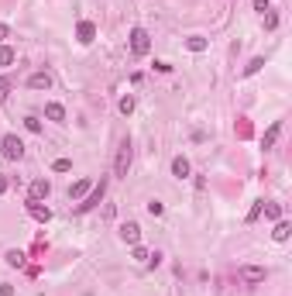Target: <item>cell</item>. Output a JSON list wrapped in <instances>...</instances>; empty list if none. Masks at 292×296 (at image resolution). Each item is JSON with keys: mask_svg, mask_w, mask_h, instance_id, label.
Instances as JSON below:
<instances>
[{"mask_svg": "<svg viewBox=\"0 0 292 296\" xmlns=\"http://www.w3.org/2000/svg\"><path fill=\"white\" fill-rule=\"evenodd\" d=\"M7 34H11V28H7V24H0V45H4V38H7Z\"/></svg>", "mask_w": 292, "mask_h": 296, "instance_id": "4dcf8cb0", "label": "cell"}, {"mask_svg": "<svg viewBox=\"0 0 292 296\" xmlns=\"http://www.w3.org/2000/svg\"><path fill=\"white\" fill-rule=\"evenodd\" d=\"M265 275H268V269H261V265H244V269H241V279H244V283H265Z\"/></svg>", "mask_w": 292, "mask_h": 296, "instance_id": "ba28073f", "label": "cell"}, {"mask_svg": "<svg viewBox=\"0 0 292 296\" xmlns=\"http://www.w3.org/2000/svg\"><path fill=\"white\" fill-rule=\"evenodd\" d=\"M134 262H141V265H148V262H151V255H148V251L141 248V245H134Z\"/></svg>", "mask_w": 292, "mask_h": 296, "instance_id": "7402d4cb", "label": "cell"}, {"mask_svg": "<svg viewBox=\"0 0 292 296\" xmlns=\"http://www.w3.org/2000/svg\"><path fill=\"white\" fill-rule=\"evenodd\" d=\"M186 48H189V52H206V38H200V34H189V38H186Z\"/></svg>", "mask_w": 292, "mask_h": 296, "instance_id": "2e32d148", "label": "cell"}, {"mask_svg": "<svg viewBox=\"0 0 292 296\" xmlns=\"http://www.w3.org/2000/svg\"><path fill=\"white\" fill-rule=\"evenodd\" d=\"M258 217H261V203H255V207H251V214H247V220H258Z\"/></svg>", "mask_w": 292, "mask_h": 296, "instance_id": "83f0119b", "label": "cell"}, {"mask_svg": "<svg viewBox=\"0 0 292 296\" xmlns=\"http://www.w3.org/2000/svg\"><path fill=\"white\" fill-rule=\"evenodd\" d=\"M28 86H31V90H48V86H52V72H31V76H28Z\"/></svg>", "mask_w": 292, "mask_h": 296, "instance_id": "8fae6325", "label": "cell"}, {"mask_svg": "<svg viewBox=\"0 0 292 296\" xmlns=\"http://www.w3.org/2000/svg\"><path fill=\"white\" fill-rule=\"evenodd\" d=\"M48 193H52V182H48V179H34L31 190H28V200L42 203V200H48Z\"/></svg>", "mask_w": 292, "mask_h": 296, "instance_id": "5b68a950", "label": "cell"}, {"mask_svg": "<svg viewBox=\"0 0 292 296\" xmlns=\"http://www.w3.org/2000/svg\"><path fill=\"white\" fill-rule=\"evenodd\" d=\"M261 66H265V59H261V55H258V59H251V62L244 66V72H241V76H255V72H258Z\"/></svg>", "mask_w": 292, "mask_h": 296, "instance_id": "44dd1931", "label": "cell"}, {"mask_svg": "<svg viewBox=\"0 0 292 296\" xmlns=\"http://www.w3.org/2000/svg\"><path fill=\"white\" fill-rule=\"evenodd\" d=\"M127 169H131V141L124 138L121 148H117V162H113V172H117V176H127Z\"/></svg>", "mask_w": 292, "mask_h": 296, "instance_id": "3957f363", "label": "cell"}, {"mask_svg": "<svg viewBox=\"0 0 292 296\" xmlns=\"http://www.w3.org/2000/svg\"><path fill=\"white\" fill-rule=\"evenodd\" d=\"M103 193H107V179H100V182H96V186L90 190V193H86V200L79 203V214H86V210H93V207H96V203L103 200Z\"/></svg>", "mask_w": 292, "mask_h": 296, "instance_id": "277c9868", "label": "cell"}, {"mask_svg": "<svg viewBox=\"0 0 292 296\" xmlns=\"http://www.w3.org/2000/svg\"><path fill=\"white\" fill-rule=\"evenodd\" d=\"M148 214H151V217H162V214H165V207L158 203V200H151V203H148Z\"/></svg>", "mask_w": 292, "mask_h": 296, "instance_id": "484cf974", "label": "cell"}, {"mask_svg": "<svg viewBox=\"0 0 292 296\" xmlns=\"http://www.w3.org/2000/svg\"><path fill=\"white\" fill-rule=\"evenodd\" d=\"M76 38H79V45H90L93 38H96V24L93 21H79L76 24Z\"/></svg>", "mask_w": 292, "mask_h": 296, "instance_id": "8992f818", "label": "cell"}, {"mask_svg": "<svg viewBox=\"0 0 292 296\" xmlns=\"http://www.w3.org/2000/svg\"><path fill=\"white\" fill-rule=\"evenodd\" d=\"M279 131H282V121H275V124H271L268 131H265V141H261V145H265V148H271L275 141H279Z\"/></svg>", "mask_w": 292, "mask_h": 296, "instance_id": "9a60e30c", "label": "cell"}, {"mask_svg": "<svg viewBox=\"0 0 292 296\" xmlns=\"http://www.w3.org/2000/svg\"><path fill=\"white\" fill-rule=\"evenodd\" d=\"M261 210H265L268 220H282V207L279 203H261Z\"/></svg>", "mask_w": 292, "mask_h": 296, "instance_id": "ac0fdd59", "label": "cell"}, {"mask_svg": "<svg viewBox=\"0 0 292 296\" xmlns=\"http://www.w3.org/2000/svg\"><path fill=\"white\" fill-rule=\"evenodd\" d=\"M189 172H192V165H189L186 155H176V159H172V176H176V179H189Z\"/></svg>", "mask_w": 292, "mask_h": 296, "instance_id": "9c48e42d", "label": "cell"}, {"mask_svg": "<svg viewBox=\"0 0 292 296\" xmlns=\"http://www.w3.org/2000/svg\"><path fill=\"white\" fill-rule=\"evenodd\" d=\"M7 97H11V80H7V76H0V103L7 100Z\"/></svg>", "mask_w": 292, "mask_h": 296, "instance_id": "603a6c76", "label": "cell"}, {"mask_svg": "<svg viewBox=\"0 0 292 296\" xmlns=\"http://www.w3.org/2000/svg\"><path fill=\"white\" fill-rule=\"evenodd\" d=\"M131 52L134 55H148L151 52V34L145 28H131Z\"/></svg>", "mask_w": 292, "mask_h": 296, "instance_id": "7a4b0ae2", "label": "cell"}, {"mask_svg": "<svg viewBox=\"0 0 292 296\" xmlns=\"http://www.w3.org/2000/svg\"><path fill=\"white\" fill-rule=\"evenodd\" d=\"M0 152H4V159H11V162H17L24 155V141L17 135H4V141H0Z\"/></svg>", "mask_w": 292, "mask_h": 296, "instance_id": "6da1fadb", "label": "cell"}, {"mask_svg": "<svg viewBox=\"0 0 292 296\" xmlns=\"http://www.w3.org/2000/svg\"><path fill=\"white\" fill-rule=\"evenodd\" d=\"M90 190H93V182H90V179H79L76 186H69V196H72V200H79V196L90 193Z\"/></svg>", "mask_w": 292, "mask_h": 296, "instance_id": "4fadbf2b", "label": "cell"}, {"mask_svg": "<svg viewBox=\"0 0 292 296\" xmlns=\"http://www.w3.org/2000/svg\"><path fill=\"white\" fill-rule=\"evenodd\" d=\"M117 110H121L124 117H127V114H134V97H131V93H127V97H121V103H117Z\"/></svg>", "mask_w": 292, "mask_h": 296, "instance_id": "e0dca14e", "label": "cell"}, {"mask_svg": "<svg viewBox=\"0 0 292 296\" xmlns=\"http://www.w3.org/2000/svg\"><path fill=\"white\" fill-rule=\"evenodd\" d=\"M52 169H55V172H69V169H72V162H69V159H55V162H52Z\"/></svg>", "mask_w": 292, "mask_h": 296, "instance_id": "d4e9b609", "label": "cell"}, {"mask_svg": "<svg viewBox=\"0 0 292 296\" xmlns=\"http://www.w3.org/2000/svg\"><path fill=\"white\" fill-rule=\"evenodd\" d=\"M14 59H17V52H14L11 45H0V66H11Z\"/></svg>", "mask_w": 292, "mask_h": 296, "instance_id": "d6986e66", "label": "cell"}, {"mask_svg": "<svg viewBox=\"0 0 292 296\" xmlns=\"http://www.w3.org/2000/svg\"><path fill=\"white\" fill-rule=\"evenodd\" d=\"M0 296H14V286H7V283H0Z\"/></svg>", "mask_w": 292, "mask_h": 296, "instance_id": "f1b7e54d", "label": "cell"}, {"mask_svg": "<svg viewBox=\"0 0 292 296\" xmlns=\"http://www.w3.org/2000/svg\"><path fill=\"white\" fill-rule=\"evenodd\" d=\"M265 28H268V31H275V28H279V14H275V11L265 14Z\"/></svg>", "mask_w": 292, "mask_h": 296, "instance_id": "cb8c5ba5", "label": "cell"}, {"mask_svg": "<svg viewBox=\"0 0 292 296\" xmlns=\"http://www.w3.org/2000/svg\"><path fill=\"white\" fill-rule=\"evenodd\" d=\"M28 214H31L38 224H48V220H52V210L42 207V203H34V200H28Z\"/></svg>", "mask_w": 292, "mask_h": 296, "instance_id": "30bf717a", "label": "cell"}, {"mask_svg": "<svg viewBox=\"0 0 292 296\" xmlns=\"http://www.w3.org/2000/svg\"><path fill=\"white\" fill-rule=\"evenodd\" d=\"M289 234H292V224H289V220H279V224H275V231H271V238H275V241H289Z\"/></svg>", "mask_w": 292, "mask_h": 296, "instance_id": "5bb4252c", "label": "cell"}, {"mask_svg": "<svg viewBox=\"0 0 292 296\" xmlns=\"http://www.w3.org/2000/svg\"><path fill=\"white\" fill-rule=\"evenodd\" d=\"M4 258H7V265H14V269H17V265H24V251L11 248V251H7V255H4Z\"/></svg>", "mask_w": 292, "mask_h": 296, "instance_id": "ffe728a7", "label": "cell"}, {"mask_svg": "<svg viewBox=\"0 0 292 296\" xmlns=\"http://www.w3.org/2000/svg\"><path fill=\"white\" fill-rule=\"evenodd\" d=\"M255 11H261V14H265V11H268V0H255Z\"/></svg>", "mask_w": 292, "mask_h": 296, "instance_id": "f546056e", "label": "cell"}, {"mask_svg": "<svg viewBox=\"0 0 292 296\" xmlns=\"http://www.w3.org/2000/svg\"><path fill=\"white\" fill-rule=\"evenodd\" d=\"M24 127H28V131H42V121H38V117H24Z\"/></svg>", "mask_w": 292, "mask_h": 296, "instance_id": "4316f807", "label": "cell"}, {"mask_svg": "<svg viewBox=\"0 0 292 296\" xmlns=\"http://www.w3.org/2000/svg\"><path fill=\"white\" fill-rule=\"evenodd\" d=\"M4 190H7V179H4V176H0V196H4Z\"/></svg>", "mask_w": 292, "mask_h": 296, "instance_id": "1f68e13d", "label": "cell"}, {"mask_svg": "<svg viewBox=\"0 0 292 296\" xmlns=\"http://www.w3.org/2000/svg\"><path fill=\"white\" fill-rule=\"evenodd\" d=\"M45 117L62 124V121H66V107H62V103H48V107H45Z\"/></svg>", "mask_w": 292, "mask_h": 296, "instance_id": "7c38bea8", "label": "cell"}, {"mask_svg": "<svg viewBox=\"0 0 292 296\" xmlns=\"http://www.w3.org/2000/svg\"><path fill=\"white\" fill-rule=\"evenodd\" d=\"M121 241H127L131 248H134L138 241H141V228H138L134 220H127V224H121Z\"/></svg>", "mask_w": 292, "mask_h": 296, "instance_id": "52a82bcc", "label": "cell"}]
</instances>
